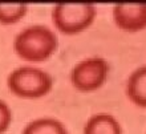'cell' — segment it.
I'll list each match as a JSON object with an SVG mask.
<instances>
[{
	"instance_id": "cell-4",
	"label": "cell",
	"mask_w": 146,
	"mask_h": 134,
	"mask_svg": "<svg viewBox=\"0 0 146 134\" xmlns=\"http://www.w3.org/2000/svg\"><path fill=\"white\" fill-rule=\"evenodd\" d=\"M110 66L104 57L92 56L80 60L70 70V84L82 93H92L104 86L109 77Z\"/></svg>"
},
{
	"instance_id": "cell-7",
	"label": "cell",
	"mask_w": 146,
	"mask_h": 134,
	"mask_svg": "<svg viewBox=\"0 0 146 134\" xmlns=\"http://www.w3.org/2000/svg\"><path fill=\"white\" fill-rule=\"evenodd\" d=\"M125 92L127 98L139 107H146V65L134 69L127 77Z\"/></svg>"
},
{
	"instance_id": "cell-6",
	"label": "cell",
	"mask_w": 146,
	"mask_h": 134,
	"mask_svg": "<svg viewBox=\"0 0 146 134\" xmlns=\"http://www.w3.org/2000/svg\"><path fill=\"white\" fill-rule=\"evenodd\" d=\"M82 134H122V126L114 115L101 111L86 119Z\"/></svg>"
},
{
	"instance_id": "cell-2",
	"label": "cell",
	"mask_w": 146,
	"mask_h": 134,
	"mask_svg": "<svg viewBox=\"0 0 146 134\" xmlns=\"http://www.w3.org/2000/svg\"><path fill=\"white\" fill-rule=\"evenodd\" d=\"M9 92L20 98H40L53 88V77L41 68L32 65L17 66L7 77Z\"/></svg>"
},
{
	"instance_id": "cell-9",
	"label": "cell",
	"mask_w": 146,
	"mask_h": 134,
	"mask_svg": "<svg viewBox=\"0 0 146 134\" xmlns=\"http://www.w3.org/2000/svg\"><path fill=\"white\" fill-rule=\"evenodd\" d=\"M28 4L23 3H0V24L12 25L25 17Z\"/></svg>"
},
{
	"instance_id": "cell-8",
	"label": "cell",
	"mask_w": 146,
	"mask_h": 134,
	"mask_svg": "<svg viewBox=\"0 0 146 134\" xmlns=\"http://www.w3.org/2000/svg\"><path fill=\"white\" fill-rule=\"evenodd\" d=\"M21 134H69L66 126L53 117H38L24 126Z\"/></svg>"
},
{
	"instance_id": "cell-1",
	"label": "cell",
	"mask_w": 146,
	"mask_h": 134,
	"mask_svg": "<svg viewBox=\"0 0 146 134\" xmlns=\"http://www.w3.org/2000/svg\"><path fill=\"white\" fill-rule=\"evenodd\" d=\"M13 52L27 62L49 60L58 48V38L49 27L33 24L23 28L13 38Z\"/></svg>"
},
{
	"instance_id": "cell-3",
	"label": "cell",
	"mask_w": 146,
	"mask_h": 134,
	"mask_svg": "<svg viewBox=\"0 0 146 134\" xmlns=\"http://www.w3.org/2000/svg\"><path fill=\"white\" fill-rule=\"evenodd\" d=\"M97 7L92 3H58L52 8V23L64 34L86 31L96 20Z\"/></svg>"
},
{
	"instance_id": "cell-5",
	"label": "cell",
	"mask_w": 146,
	"mask_h": 134,
	"mask_svg": "<svg viewBox=\"0 0 146 134\" xmlns=\"http://www.w3.org/2000/svg\"><path fill=\"white\" fill-rule=\"evenodd\" d=\"M115 27L125 32L146 29V4H115L111 8Z\"/></svg>"
},
{
	"instance_id": "cell-10",
	"label": "cell",
	"mask_w": 146,
	"mask_h": 134,
	"mask_svg": "<svg viewBox=\"0 0 146 134\" xmlns=\"http://www.w3.org/2000/svg\"><path fill=\"white\" fill-rule=\"evenodd\" d=\"M13 119V113L5 101L0 100V134H4L9 129Z\"/></svg>"
}]
</instances>
